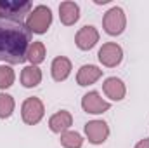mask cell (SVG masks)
I'll return each instance as SVG.
<instances>
[{"label":"cell","instance_id":"ac0fdd59","mask_svg":"<svg viewBox=\"0 0 149 148\" xmlns=\"http://www.w3.org/2000/svg\"><path fill=\"white\" fill-rule=\"evenodd\" d=\"M14 98L10 94H5V92H0V118H9L14 111Z\"/></svg>","mask_w":149,"mask_h":148},{"label":"cell","instance_id":"30bf717a","mask_svg":"<svg viewBox=\"0 0 149 148\" xmlns=\"http://www.w3.org/2000/svg\"><path fill=\"white\" fill-rule=\"evenodd\" d=\"M102 91H104V94L109 99H113V101H121L125 98V94H127V87H125L123 80L118 78V77L106 78L104 84H102Z\"/></svg>","mask_w":149,"mask_h":148},{"label":"cell","instance_id":"8fae6325","mask_svg":"<svg viewBox=\"0 0 149 148\" xmlns=\"http://www.w3.org/2000/svg\"><path fill=\"white\" fill-rule=\"evenodd\" d=\"M71 125H73V115L68 110L57 111V113H54V115L49 118V127H50V131L56 132V134L66 132Z\"/></svg>","mask_w":149,"mask_h":148},{"label":"cell","instance_id":"5bb4252c","mask_svg":"<svg viewBox=\"0 0 149 148\" xmlns=\"http://www.w3.org/2000/svg\"><path fill=\"white\" fill-rule=\"evenodd\" d=\"M71 61L66 56H57L50 65V73L56 82H64L71 73Z\"/></svg>","mask_w":149,"mask_h":148},{"label":"cell","instance_id":"7a4b0ae2","mask_svg":"<svg viewBox=\"0 0 149 148\" xmlns=\"http://www.w3.org/2000/svg\"><path fill=\"white\" fill-rule=\"evenodd\" d=\"M52 25V11L47 5H37L35 9H31V12L26 18V26L31 33H47V30Z\"/></svg>","mask_w":149,"mask_h":148},{"label":"cell","instance_id":"9c48e42d","mask_svg":"<svg viewBox=\"0 0 149 148\" xmlns=\"http://www.w3.org/2000/svg\"><path fill=\"white\" fill-rule=\"evenodd\" d=\"M31 12V2L28 0H0V14L23 19L24 14Z\"/></svg>","mask_w":149,"mask_h":148},{"label":"cell","instance_id":"277c9868","mask_svg":"<svg viewBox=\"0 0 149 148\" xmlns=\"http://www.w3.org/2000/svg\"><path fill=\"white\" fill-rule=\"evenodd\" d=\"M43 113H45V106L42 103L40 98H26L23 106H21V117H23V122L28 124V125H35L38 124L42 118H43Z\"/></svg>","mask_w":149,"mask_h":148},{"label":"cell","instance_id":"e0dca14e","mask_svg":"<svg viewBox=\"0 0 149 148\" xmlns=\"http://www.w3.org/2000/svg\"><path fill=\"white\" fill-rule=\"evenodd\" d=\"M61 145L64 148H81L83 147V138L76 131H66L61 134Z\"/></svg>","mask_w":149,"mask_h":148},{"label":"cell","instance_id":"52a82bcc","mask_svg":"<svg viewBox=\"0 0 149 148\" xmlns=\"http://www.w3.org/2000/svg\"><path fill=\"white\" fill-rule=\"evenodd\" d=\"M81 108L87 113H92V115H101L104 111H108L111 108V105L101 98V94L97 91H90L87 92L83 98H81Z\"/></svg>","mask_w":149,"mask_h":148},{"label":"cell","instance_id":"d6986e66","mask_svg":"<svg viewBox=\"0 0 149 148\" xmlns=\"http://www.w3.org/2000/svg\"><path fill=\"white\" fill-rule=\"evenodd\" d=\"M16 73L9 65H0V89H9L14 84Z\"/></svg>","mask_w":149,"mask_h":148},{"label":"cell","instance_id":"9a60e30c","mask_svg":"<svg viewBox=\"0 0 149 148\" xmlns=\"http://www.w3.org/2000/svg\"><path fill=\"white\" fill-rule=\"evenodd\" d=\"M40 82H42V70H40L38 66L28 65V66L23 68V72H21V84H23L26 89L37 87Z\"/></svg>","mask_w":149,"mask_h":148},{"label":"cell","instance_id":"8992f818","mask_svg":"<svg viewBox=\"0 0 149 148\" xmlns=\"http://www.w3.org/2000/svg\"><path fill=\"white\" fill-rule=\"evenodd\" d=\"M85 136L92 145H102L109 136V125L104 120H90L85 124Z\"/></svg>","mask_w":149,"mask_h":148},{"label":"cell","instance_id":"6da1fadb","mask_svg":"<svg viewBox=\"0 0 149 148\" xmlns=\"http://www.w3.org/2000/svg\"><path fill=\"white\" fill-rule=\"evenodd\" d=\"M31 32L19 18L0 14V61L19 65L26 61Z\"/></svg>","mask_w":149,"mask_h":148},{"label":"cell","instance_id":"ba28073f","mask_svg":"<svg viewBox=\"0 0 149 148\" xmlns=\"http://www.w3.org/2000/svg\"><path fill=\"white\" fill-rule=\"evenodd\" d=\"M97 42H99V32H97V28L92 26V25L81 26V28L76 32V35H74V44H76V47L81 49V51H90L92 47H95Z\"/></svg>","mask_w":149,"mask_h":148},{"label":"cell","instance_id":"4fadbf2b","mask_svg":"<svg viewBox=\"0 0 149 148\" xmlns=\"http://www.w3.org/2000/svg\"><path fill=\"white\" fill-rule=\"evenodd\" d=\"M101 77H102V70L99 66H95V65H83L78 70V73H76V82H78V85L87 87V85L95 84Z\"/></svg>","mask_w":149,"mask_h":148},{"label":"cell","instance_id":"5b68a950","mask_svg":"<svg viewBox=\"0 0 149 148\" xmlns=\"http://www.w3.org/2000/svg\"><path fill=\"white\" fill-rule=\"evenodd\" d=\"M97 58H99V61H101L104 66L114 68V66H118V65L121 63V59H123V49H121V45H118L116 42H106V44H102V47L99 49Z\"/></svg>","mask_w":149,"mask_h":148},{"label":"cell","instance_id":"2e32d148","mask_svg":"<svg viewBox=\"0 0 149 148\" xmlns=\"http://www.w3.org/2000/svg\"><path fill=\"white\" fill-rule=\"evenodd\" d=\"M45 54H47V51H45V44L40 42V40H37V42H31V44H30L28 52H26V59L30 61V65L38 66L40 63H43Z\"/></svg>","mask_w":149,"mask_h":148},{"label":"cell","instance_id":"3957f363","mask_svg":"<svg viewBox=\"0 0 149 148\" xmlns=\"http://www.w3.org/2000/svg\"><path fill=\"white\" fill-rule=\"evenodd\" d=\"M125 26H127V16H125V11L118 5L111 7L102 18V28L111 37L121 35L125 32Z\"/></svg>","mask_w":149,"mask_h":148},{"label":"cell","instance_id":"7c38bea8","mask_svg":"<svg viewBox=\"0 0 149 148\" xmlns=\"http://www.w3.org/2000/svg\"><path fill=\"white\" fill-rule=\"evenodd\" d=\"M59 18H61V23L64 26H73L80 19V5L71 0L61 2L59 4Z\"/></svg>","mask_w":149,"mask_h":148},{"label":"cell","instance_id":"ffe728a7","mask_svg":"<svg viewBox=\"0 0 149 148\" xmlns=\"http://www.w3.org/2000/svg\"><path fill=\"white\" fill-rule=\"evenodd\" d=\"M134 148H149V138H144V140H141L137 145Z\"/></svg>","mask_w":149,"mask_h":148}]
</instances>
